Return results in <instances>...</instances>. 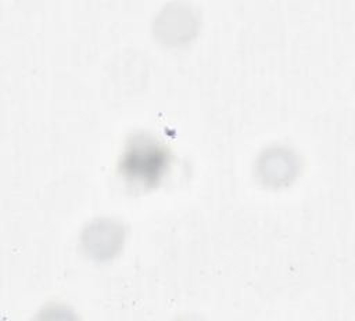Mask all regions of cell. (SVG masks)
Here are the masks:
<instances>
[{
  "label": "cell",
  "mask_w": 355,
  "mask_h": 321,
  "mask_svg": "<svg viewBox=\"0 0 355 321\" xmlns=\"http://www.w3.org/2000/svg\"><path fill=\"white\" fill-rule=\"evenodd\" d=\"M125 242V227L112 219H94L80 234V246L87 257L96 262L114 259Z\"/></svg>",
  "instance_id": "obj_3"
},
{
  "label": "cell",
  "mask_w": 355,
  "mask_h": 321,
  "mask_svg": "<svg viewBox=\"0 0 355 321\" xmlns=\"http://www.w3.org/2000/svg\"><path fill=\"white\" fill-rule=\"evenodd\" d=\"M168 160L165 147L148 136L136 134L126 144L119 169L132 181L154 185L165 173Z\"/></svg>",
  "instance_id": "obj_1"
},
{
  "label": "cell",
  "mask_w": 355,
  "mask_h": 321,
  "mask_svg": "<svg viewBox=\"0 0 355 321\" xmlns=\"http://www.w3.org/2000/svg\"><path fill=\"white\" fill-rule=\"evenodd\" d=\"M259 181L270 188L288 185L300 172L297 155L284 147H269L263 149L255 165Z\"/></svg>",
  "instance_id": "obj_4"
},
{
  "label": "cell",
  "mask_w": 355,
  "mask_h": 321,
  "mask_svg": "<svg viewBox=\"0 0 355 321\" xmlns=\"http://www.w3.org/2000/svg\"><path fill=\"white\" fill-rule=\"evenodd\" d=\"M200 28L194 10L186 4H168L154 19L153 32L155 39L165 46H183L191 42Z\"/></svg>",
  "instance_id": "obj_2"
}]
</instances>
